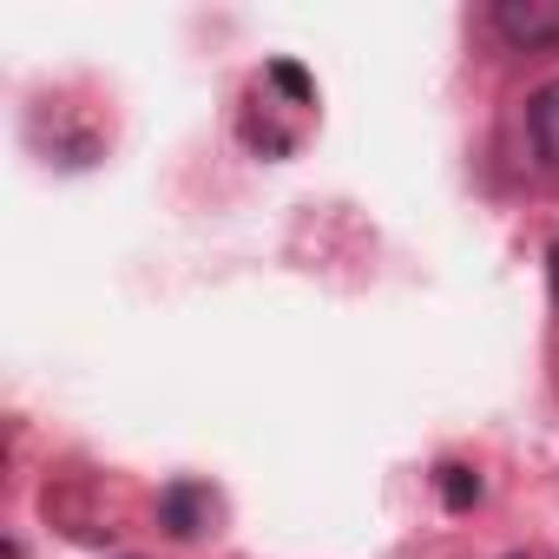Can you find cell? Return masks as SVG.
<instances>
[{"instance_id":"6da1fadb","label":"cell","mask_w":559,"mask_h":559,"mask_svg":"<svg viewBox=\"0 0 559 559\" xmlns=\"http://www.w3.org/2000/svg\"><path fill=\"white\" fill-rule=\"evenodd\" d=\"M487 27L513 53H552L559 47V0H493Z\"/></svg>"},{"instance_id":"7a4b0ae2","label":"cell","mask_w":559,"mask_h":559,"mask_svg":"<svg viewBox=\"0 0 559 559\" xmlns=\"http://www.w3.org/2000/svg\"><path fill=\"white\" fill-rule=\"evenodd\" d=\"M158 526H165L171 539H204V533L217 526V493H211L204 480H171V487L158 493Z\"/></svg>"},{"instance_id":"3957f363","label":"cell","mask_w":559,"mask_h":559,"mask_svg":"<svg viewBox=\"0 0 559 559\" xmlns=\"http://www.w3.org/2000/svg\"><path fill=\"white\" fill-rule=\"evenodd\" d=\"M526 145L546 171H559V80L526 93Z\"/></svg>"},{"instance_id":"277c9868","label":"cell","mask_w":559,"mask_h":559,"mask_svg":"<svg viewBox=\"0 0 559 559\" xmlns=\"http://www.w3.org/2000/svg\"><path fill=\"white\" fill-rule=\"evenodd\" d=\"M435 493H441V507H448V513H474V507H480V493H487V480H480L467 461H441V467H435Z\"/></svg>"},{"instance_id":"5b68a950","label":"cell","mask_w":559,"mask_h":559,"mask_svg":"<svg viewBox=\"0 0 559 559\" xmlns=\"http://www.w3.org/2000/svg\"><path fill=\"white\" fill-rule=\"evenodd\" d=\"M263 86H276L290 106H317V80H310L297 60H270V67H263Z\"/></svg>"},{"instance_id":"8992f818","label":"cell","mask_w":559,"mask_h":559,"mask_svg":"<svg viewBox=\"0 0 559 559\" xmlns=\"http://www.w3.org/2000/svg\"><path fill=\"white\" fill-rule=\"evenodd\" d=\"M546 284H552V304H559V237L546 243Z\"/></svg>"},{"instance_id":"52a82bcc","label":"cell","mask_w":559,"mask_h":559,"mask_svg":"<svg viewBox=\"0 0 559 559\" xmlns=\"http://www.w3.org/2000/svg\"><path fill=\"white\" fill-rule=\"evenodd\" d=\"M507 559H533V552H507Z\"/></svg>"},{"instance_id":"ba28073f","label":"cell","mask_w":559,"mask_h":559,"mask_svg":"<svg viewBox=\"0 0 559 559\" xmlns=\"http://www.w3.org/2000/svg\"><path fill=\"white\" fill-rule=\"evenodd\" d=\"M546 559H552V552H546Z\"/></svg>"}]
</instances>
